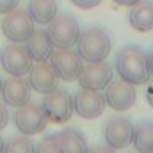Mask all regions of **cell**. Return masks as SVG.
I'll return each mask as SVG.
<instances>
[{
	"instance_id": "4",
	"label": "cell",
	"mask_w": 153,
	"mask_h": 153,
	"mask_svg": "<svg viewBox=\"0 0 153 153\" xmlns=\"http://www.w3.org/2000/svg\"><path fill=\"white\" fill-rule=\"evenodd\" d=\"M41 107L48 117V121H52V123H68L75 112L73 98L64 89H53V91L46 93Z\"/></svg>"
},
{
	"instance_id": "25",
	"label": "cell",
	"mask_w": 153,
	"mask_h": 153,
	"mask_svg": "<svg viewBox=\"0 0 153 153\" xmlns=\"http://www.w3.org/2000/svg\"><path fill=\"white\" fill-rule=\"evenodd\" d=\"M117 5H123V7H132L134 4H137L139 0H114Z\"/></svg>"
},
{
	"instance_id": "7",
	"label": "cell",
	"mask_w": 153,
	"mask_h": 153,
	"mask_svg": "<svg viewBox=\"0 0 153 153\" xmlns=\"http://www.w3.org/2000/svg\"><path fill=\"white\" fill-rule=\"evenodd\" d=\"M36 150L39 152H87L84 135L76 128H66L62 132L45 137Z\"/></svg>"
},
{
	"instance_id": "13",
	"label": "cell",
	"mask_w": 153,
	"mask_h": 153,
	"mask_svg": "<svg viewBox=\"0 0 153 153\" xmlns=\"http://www.w3.org/2000/svg\"><path fill=\"white\" fill-rule=\"evenodd\" d=\"M105 96L96 91V89H87L82 87L73 98V107L75 112L84 119H94L103 114L105 111Z\"/></svg>"
},
{
	"instance_id": "9",
	"label": "cell",
	"mask_w": 153,
	"mask_h": 153,
	"mask_svg": "<svg viewBox=\"0 0 153 153\" xmlns=\"http://www.w3.org/2000/svg\"><path fill=\"white\" fill-rule=\"evenodd\" d=\"M48 61L53 66V70L59 75V78L64 80V82L76 80L82 66H84V61L78 55V52L71 50V48H53Z\"/></svg>"
},
{
	"instance_id": "23",
	"label": "cell",
	"mask_w": 153,
	"mask_h": 153,
	"mask_svg": "<svg viewBox=\"0 0 153 153\" xmlns=\"http://www.w3.org/2000/svg\"><path fill=\"white\" fill-rule=\"evenodd\" d=\"M9 123V111H7V105L4 102H0V130L5 128Z\"/></svg>"
},
{
	"instance_id": "11",
	"label": "cell",
	"mask_w": 153,
	"mask_h": 153,
	"mask_svg": "<svg viewBox=\"0 0 153 153\" xmlns=\"http://www.w3.org/2000/svg\"><path fill=\"white\" fill-rule=\"evenodd\" d=\"M134 125L128 117H112L103 126V139L111 150H125L132 144Z\"/></svg>"
},
{
	"instance_id": "15",
	"label": "cell",
	"mask_w": 153,
	"mask_h": 153,
	"mask_svg": "<svg viewBox=\"0 0 153 153\" xmlns=\"http://www.w3.org/2000/svg\"><path fill=\"white\" fill-rule=\"evenodd\" d=\"M0 96H2V100H4L5 105L20 107V105L30 102L32 87H30L29 80H25V78H22V76L11 75L9 78L2 80Z\"/></svg>"
},
{
	"instance_id": "14",
	"label": "cell",
	"mask_w": 153,
	"mask_h": 153,
	"mask_svg": "<svg viewBox=\"0 0 153 153\" xmlns=\"http://www.w3.org/2000/svg\"><path fill=\"white\" fill-rule=\"evenodd\" d=\"M27 75H29L27 80H29L30 87L41 94H46V93L57 89L59 75L55 73L50 61H34Z\"/></svg>"
},
{
	"instance_id": "1",
	"label": "cell",
	"mask_w": 153,
	"mask_h": 153,
	"mask_svg": "<svg viewBox=\"0 0 153 153\" xmlns=\"http://www.w3.org/2000/svg\"><path fill=\"white\" fill-rule=\"evenodd\" d=\"M116 71L119 78L141 85L150 80V68H148V55L141 46L128 45L121 48L116 55Z\"/></svg>"
},
{
	"instance_id": "5",
	"label": "cell",
	"mask_w": 153,
	"mask_h": 153,
	"mask_svg": "<svg viewBox=\"0 0 153 153\" xmlns=\"http://www.w3.org/2000/svg\"><path fill=\"white\" fill-rule=\"evenodd\" d=\"M34 30V20L27 9H13L2 20V32L11 43H25Z\"/></svg>"
},
{
	"instance_id": "8",
	"label": "cell",
	"mask_w": 153,
	"mask_h": 153,
	"mask_svg": "<svg viewBox=\"0 0 153 153\" xmlns=\"http://www.w3.org/2000/svg\"><path fill=\"white\" fill-rule=\"evenodd\" d=\"M32 62L34 61L23 43H11V45L4 46L0 52V64H2L4 71H7L9 75H27Z\"/></svg>"
},
{
	"instance_id": "16",
	"label": "cell",
	"mask_w": 153,
	"mask_h": 153,
	"mask_svg": "<svg viewBox=\"0 0 153 153\" xmlns=\"http://www.w3.org/2000/svg\"><path fill=\"white\" fill-rule=\"evenodd\" d=\"M128 22L137 32L153 30V0H139L128 13Z\"/></svg>"
},
{
	"instance_id": "17",
	"label": "cell",
	"mask_w": 153,
	"mask_h": 153,
	"mask_svg": "<svg viewBox=\"0 0 153 153\" xmlns=\"http://www.w3.org/2000/svg\"><path fill=\"white\" fill-rule=\"evenodd\" d=\"M25 46H27L32 61H48L53 52V45L45 29H34L29 39L25 41Z\"/></svg>"
},
{
	"instance_id": "27",
	"label": "cell",
	"mask_w": 153,
	"mask_h": 153,
	"mask_svg": "<svg viewBox=\"0 0 153 153\" xmlns=\"http://www.w3.org/2000/svg\"><path fill=\"white\" fill-rule=\"evenodd\" d=\"M4 146H5V143H4V139H2V135H0V152H4Z\"/></svg>"
},
{
	"instance_id": "26",
	"label": "cell",
	"mask_w": 153,
	"mask_h": 153,
	"mask_svg": "<svg viewBox=\"0 0 153 153\" xmlns=\"http://www.w3.org/2000/svg\"><path fill=\"white\" fill-rule=\"evenodd\" d=\"M148 68H150V75L153 76V50L148 53Z\"/></svg>"
},
{
	"instance_id": "18",
	"label": "cell",
	"mask_w": 153,
	"mask_h": 153,
	"mask_svg": "<svg viewBox=\"0 0 153 153\" xmlns=\"http://www.w3.org/2000/svg\"><path fill=\"white\" fill-rule=\"evenodd\" d=\"M27 13L30 14L34 23L48 25L57 16V0H30Z\"/></svg>"
},
{
	"instance_id": "10",
	"label": "cell",
	"mask_w": 153,
	"mask_h": 153,
	"mask_svg": "<svg viewBox=\"0 0 153 153\" xmlns=\"http://www.w3.org/2000/svg\"><path fill=\"white\" fill-rule=\"evenodd\" d=\"M112 78H114L112 64H109L105 61H100V62H85L82 66L76 80H78L80 87L102 91L111 84Z\"/></svg>"
},
{
	"instance_id": "21",
	"label": "cell",
	"mask_w": 153,
	"mask_h": 153,
	"mask_svg": "<svg viewBox=\"0 0 153 153\" xmlns=\"http://www.w3.org/2000/svg\"><path fill=\"white\" fill-rule=\"evenodd\" d=\"M75 7L78 9H94V7H98L100 4H102V0H70Z\"/></svg>"
},
{
	"instance_id": "19",
	"label": "cell",
	"mask_w": 153,
	"mask_h": 153,
	"mask_svg": "<svg viewBox=\"0 0 153 153\" xmlns=\"http://www.w3.org/2000/svg\"><path fill=\"white\" fill-rule=\"evenodd\" d=\"M132 144L137 152H153V121L146 119L134 126Z\"/></svg>"
},
{
	"instance_id": "24",
	"label": "cell",
	"mask_w": 153,
	"mask_h": 153,
	"mask_svg": "<svg viewBox=\"0 0 153 153\" xmlns=\"http://www.w3.org/2000/svg\"><path fill=\"white\" fill-rule=\"evenodd\" d=\"M146 100H148V103L153 107V82H150L148 87H146Z\"/></svg>"
},
{
	"instance_id": "20",
	"label": "cell",
	"mask_w": 153,
	"mask_h": 153,
	"mask_svg": "<svg viewBox=\"0 0 153 153\" xmlns=\"http://www.w3.org/2000/svg\"><path fill=\"white\" fill-rule=\"evenodd\" d=\"M34 150L36 144L29 137H13L4 146V152H34Z\"/></svg>"
},
{
	"instance_id": "12",
	"label": "cell",
	"mask_w": 153,
	"mask_h": 153,
	"mask_svg": "<svg viewBox=\"0 0 153 153\" xmlns=\"http://www.w3.org/2000/svg\"><path fill=\"white\" fill-rule=\"evenodd\" d=\"M105 103L114 109V111H126L135 103L137 93H135V85L119 78V80H111V84L105 87Z\"/></svg>"
},
{
	"instance_id": "22",
	"label": "cell",
	"mask_w": 153,
	"mask_h": 153,
	"mask_svg": "<svg viewBox=\"0 0 153 153\" xmlns=\"http://www.w3.org/2000/svg\"><path fill=\"white\" fill-rule=\"evenodd\" d=\"M20 0H0V14H5L13 9H16Z\"/></svg>"
},
{
	"instance_id": "28",
	"label": "cell",
	"mask_w": 153,
	"mask_h": 153,
	"mask_svg": "<svg viewBox=\"0 0 153 153\" xmlns=\"http://www.w3.org/2000/svg\"><path fill=\"white\" fill-rule=\"evenodd\" d=\"M0 89H2V78H0Z\"/></svg>"
},
{
	"instance_id": "6",
	"label": "cell",
	"mask_w": 153,
	"mask_h": 153,
	"mask_svg": "<svg viewBox=\"0 0 153 153\" xmlns=\"http://www.w3.org/2000/svg\"><path fill=\"white\" fill-rule=\"evenodd\" d=\"M48 117L45 114L43 107L38 103H23L20 107H16L14 111V125L18 128L20 134L23 135H36L41 134L46 128Z\"/></svg>"
},
{
	"instance_id": "3",
	"label": "cell",
	"mask_w": 153,
	"mask_h": 153,
	"mask_svg": "<svg viewBox=\"0 0 153 153\" xmlns=\"http://www.w3.org/2000/svg\"><path fill=\"white\" fill-rule=\"evenodd\" d=\"M48 38L52 41L53 48H71L76 45V39L80 36L82 29L73 16L70 14H57L48 23Z\"/></svg>"
},
{
	"instance_id": "2",
	"label": "cell",
	"mask_w": 153,
	"mask_h": 153,
	"mask_svg": "<svg viewBox=\"0 0 153 153\" xmlns=\"http://www.w3.org/2000/svg\"><path fill=\"white\" fill-rule=\"evenodd\" d=\"M112 50V39L102 27H89L76 39V52L85 62H100L109 57Z\"/></svg>"
}]
</instances>
